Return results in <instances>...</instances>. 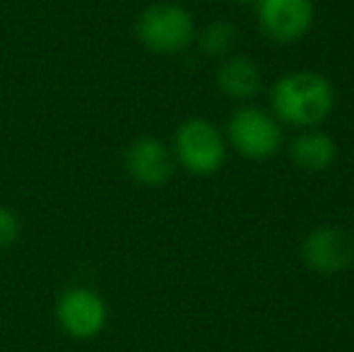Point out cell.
Here are the masks:
<instances>
[{"label": "cell", "mask_w": 354, "mask_h": 352, "mask_svg": "<svg viewBox=\"0 0 354 352\" xmlns=\"http://www.w3.org/2000/svg\"><path fill=\"white\" fill-rule=\"evenodd\" d=\"M333 104V85L311 71L289 73L272 87V106L277 118L292 126H316L330 113Z\"/></svg>", "instance_id": "cell-1"}, {"label": "cell", "mask_w": 354, "mask_h": 352, "mask_svg": "<svg viewBox=\"0 0 354 352\" xmlns=\"http://www.w3.org/2000/svg\"><path fill=\"white\" fill-rule=\"evenodd\" d=\"M142 46L154 53H178L193 41L196 24L186 8L176 3H154L142 10L136 24Z\"/></svg>", "instance_id": "cell-2"}, {"label": "cell", "mask_w": 354, "mask_h": 352, "mask_svg": "<svg viewBox=\"0 0 354 352\" xmlns=\"http://www.w3.org/2000/svg\"><path fill=\"white\" fill-rule=\"evenodd\" d=\"M176 160L196 176H210L227 160L224 138L205 118H191L176 131L174 138Z\"/></svg>", "instance_id": "cell-3"}, {"label": "cell", "mask_w": 354, "mask_h": 352, "mask_svg": "<svg viewBox=\"0 0 354 352\" xmlns=\"http://www.w3.org/2000/svg\"><path fill=\"white\" fill-rule=\"evenodd\" d=\"M229 140L248 160H270L282 142L280 123L263 109H239L229 121Z\"/></svg>", "instance_id": "cell-4"}, {"label": "cell", "mask_w": 354, "mask_h": 352, "mask_svg": "<svg viewBox=\"0 0 354 352\" xmlns=\"http://www.w3.org/2000/svg\"><path fill=\"white\" fill-rule=\"evenodd\" d=\"M56 319L71 338L89 340L104 331L106 304L97 292L87 290V287H68L58 297Z\"/></svg>", "instance_id": "cell-5"}, {"label": "cell", "mask_w": 354, "mask_h": 352, "mask_svg": "<svg viewBox=\"0 0 354 352\" xmlns=\"http://www.w3.org/2000/svg\"><path fill=\"white\" fill-rule=\"evenodd\" d=\"M304 261L321 275H337L354 261V239L340 227H318L304 241Z\"/></svg>", "instance_id": "cell-6"}, {"label": "cell", "mask_w": 354, "mask_h": 352, "mask_svg": "<svg viewBox=\"0 0 354 352\" xmlns=\"http://www.w3.org/2000/svg\"><path fill=\"white\" fill-rule=\"evenodd\" d=\"M261 29L277 44H292L308 32L313 22L311 0H258Z\"/></svg>", "instance_id": "cell-7"}, {"label": "cell", "mask_w": 354, "mask_h": 352, "mask_svg": "<svg viewBox=\"0 0 354 352\" xmlns=\"http://www.w3.org/2000/svg\"><path fill=\"white\" fill-rule=\"evenodd\" d=\"M126 169L142 186H162L174 174V157L162 140L140 136L128 147Z\"/></svg>", "instance_id": "cell-8"}, {"label": "cell", "mask_w": 354, "mask_h": 352, "mask_svg": "<svg viewBox=\"0 0 354 352\" xmlns=\"http://www.w3.org/2000/svg\"><path fill=\"white\" fill-rule=\"evenodd\" d=\"M217 85L234 99H248L261 92L263 77L258 66L246 56H234L224 61L217 71Z\"/></svg>", "instance_id": "cell-9"}, {"label": "cell", "mask_w": 354, "mask_h": 352, "mask_svg": "<svg viewBox=\"0 0 354 352\" xmlns=\"http://www.w3.org/2000/svg\"><path fill=\"white\" fill-rule=\"evenodd\" d=\"M292 160L294 165L304 167L308 172H323L335 162L337 145L326 133H304L292 142Z\"/></svg>", "instance_id": "cell-10"}, {"label": "cell", "mask_w": 354, "mask_h": 352, "mask_svg": "<svg viewBox=\"0 0 354 352\" xmlns=\"http://www.w3.org/2000/svg\"><path fill=\"white\" fill-rule=\"evenodd\" d=\"M234 41H236V29L224 19L207 24L205 32L201 34V48L207 56H224L234 46Z\"/></svg>", "instance_id": "cell-11"}, {"label": "cell", "mask_w": 354, "mask_h": 352, "mask_svg": "<svg viewBox=\"0 0 354 352\" xmlns=\"http://www.w3.org/2000/svg\"><path fill=\"white\" fill-rule=\"evenodd\" d=\"M19 234V222L15 217V212L10 207L0 205V249H8L10 244H15Z\"/></svg>", "instance_id": "cell-12"}, {"label": "cell", "mask_w": 354, "mask_h": 352, "mask_svg": "<svg viewBox=\"0 0 354 352\" xmlns=\"http://www.w3.org/2000/svg\"><path fill=\"white\" fill-rule=\"evenodd\" d=\"M236 3H248V0H236Z\"/></svg>", "instance_id": "cell-13"}]
</instances>
